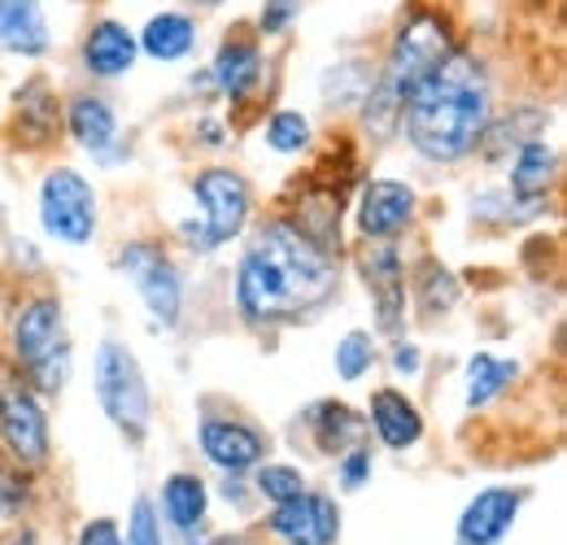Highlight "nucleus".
Here are the masks:
<instances>
[{
    "instance_id": "nucleus-1",
    "label": "nucleus",
    "mask_w": 567,
    "mask_h": 545,
    "mask_svg": "<svg viewBox=\"0 0 567 545\" xmlns=\"http://www.w3.org/2000/svg\"><path fill=\"white\" fill-rule=\"evenodd\" d=\"M337 284L341 271L332 249L310 240L292 218H271L245 249L236 275V306L258 328L297 323L323 310L337 297Z\"/></svg>"
},
{
    "instance_id": "nucleus-2",
    "label": "nucleus",
    "mask_w": 567,
    "mask_h": 545,
    "mask_svg": "<svg viewBox=\"0 0 567 545\" xmlns=\"http://www.w3.org/2000/svg\"><path fill=\"white\" fill-rule=\"evenodd\" d=\"M494 119V83L476 53L454 49L411 88L402 105V127L411 148L427 162H458L481 148Z\"/></svg>"
},
{
    "instance_id": "nucleus-3",
    "label": "nucleus",
    "mask_w": 567,
    "mask_h": 545,
    "mask_svg": "<svg viewBox=\"0 0 567 545\" xmlns=\"http://www.w3.org/2000/svg\"><path fill=\"white\" fill-rule=\"evenodd\" d=\"M454 49H458V35H454L450 18L436 13V9H415V13L398 27V35H393V44H389V58H384V70H380V79L371 83V96H367V127H375L380 136L393 132L398 119H402V105H406L411 88H415L432 66H441Z\"/></svg>"
},
{
    "instance_id": "nucleus-4",
    "label": "nucleus",
    "mask_w": 567,
    "mask_h": 545,
    "mask_svg": "<svg viewBox=\"0 0 567 545\" xmlns=\"http://www.w3.org/2000/svg\"><path fill=\"white\" fill-rule=\"evenodd\" d=\"M13 358L40 393H62L71 380V332L62 301L31 297L13 315Z\"/></svg>"
},
{
    "instance_id": "nucleus-5",
    "label": "nucleus",
    "mask_w": 567,
    "mask_h": 545,
    "mask_svg": "<svg viewBox=\"0 0 567 545\" xmlns=\"http://www.w3.org/2000/svg\"><path fill=\"white\" fill-rule=\"evenodd\" d=\"M96 398L105 419L127 436V441H144L148 423H153V402H148V384L136 362V353L127 345L105 341L96 349Z\"/></svg>"
},
{
    "instance_id": "nucleus-6",
    "label": "nucleus",
    "mask_w": 567,
    "mask_h": 545,
    "mask_svg": "<svg viewBox=\"0 0 567 545\" xmlns=\"http://www.w3.org/2000/svg\"><path fill=\"white\" fill-rule=\"evenodd\" d=\"M40 223L62 245H87L92 232H96V193H92V184L71 166L49 171L44 184H40Z\"/></svg>"
},
{
    "instance_id": "nucleus-7",
    "label": "nucleus",
    "mask_w": 567,
    "mask_h": 545,
    "mask_svg": "<svg viewBox=\"0 0 567 545\" xmlns=\"http://www.w3.org/2000/svg\"><path fill=\"white\" fill-rule=\"evenodd\" d=\"M118 267L132 279V288L141 292V301L148 306L153 323L175 328L179 323V306H184V284H179L175 263L166 258V249H157L148 240H136V245H127L118 254Z\"/></svg>"
},
{
    "instance_id": "nucleus-8",
    "label": "nucleus",
    "mask_w": 567,
    "mask_h": 545,
    "mask_svg": "<svg viewBox=\"0 0 567 545\" xmlns=\"http://www.w3.org/2000/svg\"><path fill=\"white\" fill-rule=\"evenodd\" d=\"M0 445L22 467H44L49 463V419H44V407L18 380L0 384Z\"/></svg>"
},
{
    "instance_id": "nucleus-9",
    "label": "nucleus",
    "mask_w": 567,
    "mask_h": 545,
    "mask_svg": "<svg viewBox=\"0 0 567 545\" xmlns=\"http://www.w3.org/2000/svg\"><path fill=\"white\" fill-rule=\"evenodd\" d=\"M193 197L206 205V236H210V245H227V240H236L240 232H245V223H249V214H254V193H249V184H245V175H236V171H227V166H210V171H202L197 179H193Z\"/></svg>"
},
{
    "instance_id": "nucleus-10",
    "label": "nucleus",
    "mask_w": 567,
    "mask_h": 545,
    "mask_svg": "<svg viewBox=\"0 0 567 545\" xmlns=\"http://www.w3.org/2000/svg\"><path fill=\"white\" fill-rule=\"evenodd\" d=\"M358 271L367 279V292L375 301V328L398 337L402 323H406V271H402V258L393 245L384 240H371L358 249Z\"/></svg>"
},
{
    "instance_id": "nucleus-11",
    "label": "nucleus",
    "mask_w": 567,
    "mask_h": 545,
    "mask_svg": "<svg viewBox=\"0 0 567 545\" xmlns=\"http://www.w3.org/2000/svg\"><path fill=\"white\" fill-rule=\"evenodd\" d=\"M267 528L284 545H337V537H341V511H337V502L328 493L301 489L297 497H288V502H280L271 511Z\"/></svg>"
},
{
    "instance_id": "nucleus-12",
    "label": "nucleus",
    "mask_w": 567,
    "mask_h": 545,
    "mask_svg": "<svg viewBox=\"0 0 567 545\" xmlns=\"http://www.w3.org/2000/svg\"><path fill=\"white\" fill-rule=\"evenodd\" d=\"M197 441H202L206 459H210L218 472H227V476H240V472L262 467V459L271 450L267 432H258L254 423H240V419H202Z\"/></svg>"
},
{
    "instance_id": "nucleus-13",
    "label": "nucleus",
    "mask_w": 567,
    "mask_h": 545,
    "mask_svg": "<svg viewBox=\"0 0 567 545\" xmlns=\"http://www.w3.org/2000/svg\"><path fill=\"white\" fill-rule=\"evenodd\" d=\"M524 502H528V489H506V484H494V489L476 493V497L463 506V515H458L454 542L458 545H502L506 542V533L515 528Z\"/></svg>"
},
{
    "instance_id": "nucleus-14",
    "label": "nucleus",
    "mask_w": 567,
    "mask_h": 545,
    "mask_svg": "<svg viewBox=\"0 0 567 545\" xmlns=\"http://www.w3.org/2000/svg\"><path fill=\"white\" fill-rule=\"evenodd\" d=\"M415 218V188L398 179H371L358 197V227L367 240H389Z\"/></svg>"
},
{
    "instance_id": "nucleus-15",
    "label": "nucleus",
    "mask_w": 567,
    "mask_h": 545,
    "mask_svg": "<svg viewBox=\"0 0 567 545\" xmlns=\"http://www.w3.org/2000/svg\"><path fill=\"white\" fill-rule=\"evenodd\" d=\"M301 423H306V432H310V445L323 454V459H341V454H350L358 445H367V419L358 414L354 407H346V402H315V407L301 414Z\"/></svg>"
},
{
    "instance_id": "nucleus-16",
    "label": "nucleus",
    "mask_w": 567,
    "mask_h": 545,
    "mask_svg": "<svg viewBox=\"0 0 567 545\" xmlns=\"http://www.w3.org/2000/svg\"><path fill=\"white\" fill-rule=\"evenodd\" d=\"M367 428H375V436L389 450H415L424 441V414H420V407L406 393H398V389L371 393V419H367Z\"/></svg>"
},
{
    "instance_id": "nucleus-17",
    "label": "nucleus",
    "mask_w": 567,
    "mask_h": 545,
    "mask_svg": "<svg viewBox=\"0 0 567 545\" xmlns=\"http://www.w3.org/2000/svg\"><path fill=\"white\" fill-rule=\"evenodd\" d=\"M0 49L13 58L49 53V22L40 0H0Z\"/></svg>"
},
{
    "instance_id": "nucleus-18",
    "label": "nucleus",
    "mask_w": 567,
    "mask_h": 545,
    "mask_svg": "<svg viewBox=\"0 0 567 545\" xmlns=\"http://www.w3.org/2000/svg\"><path fill=\"white\" fill-rule=\"evenodd\" d=\"M136 35L123 22H96L83 40V66L96 79H118L136 66Z\"/></svg>"
},
{
    "instance_id": "nucleus-19",
    "label": "nucleus",
    "mask_w": 567,
    "mask_h": 545,
    "mask_svg": "<svg viewBox=\"0 0 567 545\" xmlns=\"http://www.w3.org/2000/svg\"><path fill=\"white\" fill-rule=\"evenodd\" d=\"M58 127H62V105H58L53 88L44 79H31L18 92V127H13V136L27 148H44L49 140L58 136Z\"/></svg>"
},
{
    "instance_id": "nucleus-20",
    "label": "nucleus",
    "mask_w": 567,
    "mask_h": 545,
    "mask_svg": "<svg viewBox=\"0 0 567 545\" xmlns=\"http://www.w3.org/2000/svg\"><path fill=\"white\" fill-rule=\"evenodd\" d=\"M214 83L231 101H245L262 83V49L254 40H227L214 58Z\"/></svg>"
},
{
    "instance_id": "nucleus-21",
    "label": "nucleus",
    "mask_w": 567,
    "mask_h": 545,
    "mask_svg": "<svg viewBox=\"0 0 567 545\" xmlns=\"http://www.w3.org/2000/svg\"><path fill=\"white\" fill-rule=\"evenodd\" d=\"M555 184V148L542 136L524 140L515 148V166H511V197L519 202H542Z\"/></svg>"
},
{
    "instance_id": "nucleus-22",
    "label": "nucleus",
    "mask_w": 567,
    "mask_h": 545,
    "mask_svg": "<svg viewBox=\"0 0 567 545\" xmlns=\"http://www.w3.org/2000/svg\"><path fill=\"white\" fill-rule=\"evenodd\" d=\"M71 136L79 140L83 153L92 157H110L114 140H118V119L110 110V101L101 96H74L71 101Z\"/></svg>"
},
{
    "instance_id": "nucleus-23",
    "label": "nucleus",
    "mask_w": 567,
    "mask_h": 545,
    "mask_svg": "<svg viewBox=\"0 0 567 545\" xmlns=\"http://www.w3.org/2000/svg\"><path fill=\"white\" fill-rule=\"evenodd\" d=\"M206 506H210V493H206L202 480L188 476V472L166 476V484H162V511H166V520H171L184 537L202 533V524H206Z\"/></svg>"
},
{
    "instance_id": "nucleus-24",
    "label": "nucleus",
    "mask_w": 567,
    "mask_h": 545,
    "mask_svg": "<svg viewBox=\"0 0 567 545\" xmlns=\"http://www.w3.org/2000/svg\"><path fill=\"white\" fill-rule=\"evenodd\" d=\"M136 44H141L148 58H157V62H179V58L193 53L197 27L184 13H157V18H148V27L141 31Z\"/></svg>"
},
{
    "instance_id": "nucleus-25",
    "label": "nucleus",
    "mask_w": 567,
    "mask_h": 545,
    "mask_svg": "<svg viewBox=\"0 0 567 545\" xmlns=\"http://www.w3.org/2000/svg\"><path fill=\"white\" fill-rule=\"evenodd\" d=\"M515 376H519L515 362L494 358V353H472V362H467V407L472 410L489 407L494 398H502L511 389Z\"/></svg>"
},
{
    "instance_id": "nucleus-26",
    "label": "nucleus",
    "mask_w": 567,
    "mask_h": 545,
    "mask_svg": "<svg viewBox=\"0 0 567 545\" xmlns=\"http://www.w3.org/2000/svg\"><path fill=\"white\" fill-rule=\"evenodd\" d=\"M454 301H458V279L436 263H424L420 267V310L424 315H445Z\"/></svg>"
},
{
    "instance_id": "nucleus-27",
    "label": "nucleus",
    "mask_w": 567,
    "mask_h": 545,
    "mask_svg": "<svg viewBox=\"0 0 567 545\" xmlns=\"http://www.w3.org/2000/svg\"><path fill=\"white\" fill-rule=\"evenodd\" d=\"M371 362H375V341H371V332H346L341 345H337V376L341 380H362L367 371H371Z\"/></svg>"
},
{
    "instance_id": "nucleus-28",
    "label": "nucleus",
    "mask_w": 567,
    "mask_h": 545,
    "mask_svg": "<svg viewBox=\"0 0 567 545\" xmlns=\"http://www.w3.org/2000/svg\"><path fill=\"white\" fill-rule=\"evenodd\" d=\"M31 506V480L27 467L13 459H0V515H22Z\"/></svg>"
},
{
    "instance_id": "nucleus-29",
    "label": "nucleus",
    "mask_w": 567,
    "mask_h": 545,
    "mask_svg": "<svg viewBox=\"0 0 567 545\" xmlns=\"http://www.w3.org/2000/svg\"><path fill=\"white\" fill-rule=\"evenodd\" d=\"M267 144L276 153H301L310 144V123L297 114V110H280L271 123H267Z\"/></svg>"
},
{
    "instance_id": "nucleus-30",
    "label": "nucleus",
    "mask_w": 567,
    "mask_h": 545,
    "mask_svg": "<svg viewBox=\"0 0 567 545\" xmlns=\"http://www.w3.org/2000/svg\"><path fill=\"white\" fill-rule=\"evenodd\" d=\"M306 489V476L297 472V467H280V463H267V467H258V493L271 502V506H280L288 497H297Z\"/></svg>"
},
{
    "instance_id": "nucleus-31",
    "label": "nucleus",
    "mask_w": 567,
    "mask_h": 545,
    "mask_svg": "<svg viewBox=\"0 0 567 545\" xmlns=\"http://www.w3.org/2000/svg\"><path fill=\"white\" fill-rule=\"evenodd\" d=\"M127 545H166L162 542V524L148 497H136L132 506V524H127Z\"/></svg>"
},
{
    "instance_id": "nucleus-32",
    "label": "nucleus",
    "mask_w": 567,
    "mask_h": 545,
    "mask_svg": "<svg viewBox=\"0 0 567 545\" xmlns=\"http://www.w3.org/2000/svg\"><path fill=\"white\" fill-rule=\"evenodd\" d=\"M297 13H301V0H267L258 27H262V35H284V27H288Z\"/></svg>"
},
{
    "instance_id": "nucleus-33",
    "label": "nucleus",
    "mask_w": 567,
    "mask_h": 545,
    "mask_svg": "<svg viewBox=\"0 0 567 545\" xmlns=\"http://www.w3.org/2000/svg\"><path fill=\"white\" fill-rule=\"evenodd\" d=\"M367 480H371V450L358 445L350 454H341V484L346 489H362Z\"/></svg>"
},
{
    "instance_id": "nucleus-34",
    "label": "nucleus",
    "mask_w": 567,
    "mask_h": 545,
    "mask_svg": "<svg viewBox=\"0 0 567 545\" xmlns=\"http://www.w3.org/2000/svg\"><path fill=\"white\" fill-rule=\"evenodd\" d=\"M74 545H127V542H123V533H118L114 520H92V524L79 533Z\"/></svg>"
},
{
    "instance_id": "nucleus-35",
    "label": "nucleus",
    "mask_w": 567,
    "mask_h": 545,
    "mask_svg": "<svg viewBox=\"0 0 567 545\" xmlns=\"http://www.w3.org/2000/svg\"><path fill=\"white\" fill-rule=\"evenodd\" d=\"M393 371H398V376H415V371H420V349L411 341L393 345Z\"/></svg>"
},
{
    "instance_id": "nucleus-36",
    "label": "nucleus",
    "mask_w": 567,
    "mask_h": 545,
    "mask_svg": "<svg viewBox=\"0 0 567 545\" xmlns=\"http://www.w3.org/2000/svg\"><path fill=\"white\" fill-rule=\"evenodd\" d=\"M202 136H206V144H223V127L218 123H202Z\"/></svg>"
},
{
    "instance_id": "nucleus-37",
    "label": "nucleus",
    "mask_w": 567,
    "mask_h": 545,
    "mask_svg": "<svg viewBox=\"0 0 567 545\" xmlns=\"http://www.w3.org/2000/svg\"><path fill=\"white\" fill-rule=\"evenodd\" d=\"M9 545H40V542H35V533H13Z\"/></svg>"
},
{
    "instance_id": "nucleus-38",
    "label": "nucleus",
    "mask_w": 567,
    "mask_h": 545,
    "mask_svg": "<svg viewBox=\"0 0 567 545\" xmlns=\"http://www.w3.org/2000/svg\"><path fill=\"white\" fill-rule=\"evenodd\" d=\"M206 4H218V0H206Z\"/></svg>"
}]
</instances>
